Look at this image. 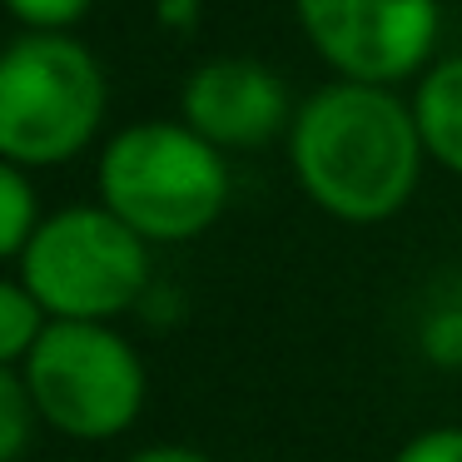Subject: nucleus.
<instances>
[{
    "instance_id": "f257e3e1",
    "label": "nucleus",
    "mask_w": 462,
    "mask_h": 462,
    "mask_svg": "<svg viewBox=\"0 0 462 462\" xmlns=\"http://www.w3.org/2000/svg\"><path fill=\"white\" fill-rule=\"evenodd\" d=\"M418 150V120L373 85H328L293 125V170L303 189L348 224H378L408 204Z\"/></svg>"
},
{
    "instance_id": "f03ea898",
    "label": "nucleus",
    "mask_w": 462,
    "mask_h": 462,
    "mask_svg": "<svg viewBox=\"0 0 462 462\" xmlns=\"http://www.w3.org/2000/svg\"><path fill=\"white\" fill-rule=\"evenodd\" d=\"M105 209L140 239L180 244L204 234L229 199V174L209 140L180 125H134L100 160Z\"/></svg>"
},
{
    "instance_id": "7ed1b4c3",
    "label": "nucleus",
    "mask_w": 462,
    "mask_h": 462,
    "mask_svg": "<svg viewBox=\"0 0 462 462\" xmlns=\"http://www.w3.org/2000/svg\"><path fill=\"white\" fill-rule=\"evenodd\" d=\"M21 283L51 323H105L150 289V254L110 209H65L35 229L21 254Z\"/></svg>"
},
{
    "instance_id": "20e7f679",
    "label": "nucleus",
    "mask_w": 462,
    "mask_h": 462,
    "mask_svg": "<svg viewBox=\"0 0 462 462\" xmlns=\"http://www.w3.org/2000/svg\"><path fill=\"white\" fill-rule=\"evenodd\" d=\"M105 80L85 45L65 35H25L0 55V160L60 164L95 134Z\"/></svg>"
},
{
    "instance_id": "39448f33",
    "label": "nucleus",
    "mask_w": 462,
    "mask_h": 462,
    "mask_svg": "<svg viewBox=\"0 0 462 462\" xmlns=\"http://www.w3.org/2000/svg\"><path fill=\"white\" fill-rule=\"evenodd\" d=\"M25 393L55 432L120 438L144 408L140 353L105 323H51L25 358Z\"/></svg>"
},
{
    "instance_id": "423d86ee",
    "label": "nucleus",
    "mask_w": 462,
    "mask_h": 462,
    "mask_svg": "<svg viewBox=\"0 0 462 462\" xmlns=\"http://www.w3.org/2000/svg\"><path fill=\"white\" fill-rule=\"evenodd\" d=\"M313 45L353 85L402 80L432 51L438 5L432 0H299Z\"/></svg>"
},
{
    "instance_id": "0eeeda50",
    "label": "nucleus",
    "mask_w": 462,
    "mask_h": 462,
    "mask_svg": "<svg viewBox=\"0 0 462 462\" xmlns=\"http://www.w3.org/2000/svg\"><path fill=\"white\" fill-rule=\"evenodd\" d=\"M184 115L209 144H259L283 125V90L249 60H214L189 80Z\"/></svg>"
},
{
    "instance_id": "6e6552de",
    "label": "nucleus",
    "mask_w": 462,
    "mask_h": 462,
    "mask_svg": "<svg viewBox=\"0 0 462 462\" xmlns=\"http://www.w3.org/2000/svg\"><path fill=\"white\" fill-rule=\"evenodd\" d=\"M418 134L448 170L462 174V60H448L418 90Z\"/></svg>"
},
{
    "instance_id": "1a4fd4ad",
    "label": "nucleus",
    "mask_w": 462,
    "mask_h": 462,
    "mask_svg": "<svg viewBox=\"0 0 462 462\" xmlns=\"http://www.w3.org/2000/svg\"><path fill=\"white\" fill-rule=\"evenodd\" d=\"M51 313L35 303V293L25 283H5L0 279V368H11L15 358H31L41 333L51 328Z\"/></svg>"
},
{
    "instance_id": "9d476101",
    "label": "nucleus",
    "mask_w": 462,
    "mask_h": 462,
    "mask_svg": "<svg viewBox=\"0 0 462 462\" xmlns=\"http://www.w3.org/2000/svg\"><path fill=\"white\" fill-rule=\"evenodd\" d=\"M35 194L11 160H0V259L25 254L35 239Z\"/></svg>"
},
{
    "instance_id": "9b49d317",
    "label": "nucleus",
    "mask_w": 462,
    "mask_h": 462,
    "mask_svg": "<svg viewBox=\"0 0 462 462\" xmlns=\"http://www.w3.org/2000/svg\"><path fill=\"white\" fill-rule=\"evenodd\" d=\"M31 418H35V402L25 393V383H15L11 368H0V462H15L25 452Z\"/></svg>"
},
{
    "instance_id": "f8f14e48",
    "label": "nucleus",
    "mask_w": 462,
    "mask_h": 462,
    "mask_svg": "<svg viewBox=\"0 0 462 462\" xmlns=\"http://www.w3.org/2000/svg\"><path fill=\"white\" fill-rule=\"evenodd\" d=\"M393 462H462V428H432L418 432Z\"/></svg>"
},
{
    "instance_id": "ddd939ff",
    "label": "nucleus",
    "mask_w": 462,
    "mask_h": 462,
    "mask_svg": "<svg viewBox=\"0 0 462 462\" xmlns=\"http://www.w3.org/2000/svg\"><path fill=\"white\" fill-rule=\"evenodd\" d=\"M5 5L31 25H70L90 0H5Z\"/></svg>"
},
{
    "instance_id": "4468645a",
    "label": "nucleus",
    "mask_w": 462,
    "mask_h": 462,
    "mask_svg": "<svg viewBox=\"0 0 462 462\" xmlns=\"http://www.w3.org/2000/svg\"><path fill=\"white\" fill-rule=\"evenodd\" d=\"M125 462H214V457H204L199 448H174V442H164V448H144Z\"/></svg>"
}]
</instances>
